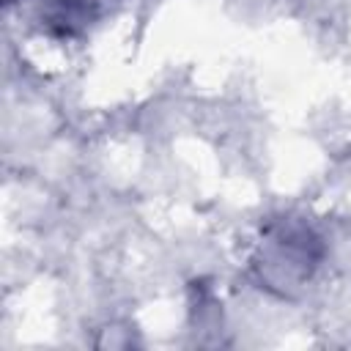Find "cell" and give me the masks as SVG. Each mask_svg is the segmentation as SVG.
Masks as SVG:
<instances>
[{"instance_id":"cell-1","label":"cell","mask_w":351,"mask_h":351,"mask_svg":"<svg viewBox=\"0 0 351 351\" xmlns=\"http://www.w3.org/2000/svg\"><path fill=\"white\" fill-rule=\"evenodd\" d=\"M41 14H44V22L58 33H74L90 16L88 0H47Z\"/></svg>"}]
</instances>
